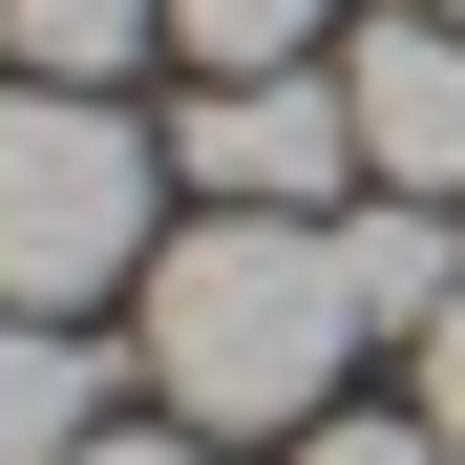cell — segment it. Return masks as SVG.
Instances as JSON below:
<instances>
[{
  "label": "cell",
  "instance_id": "cell-2",
  "mask_svg": "<svg viewBox=\"0 0 465 465\" xmlns=\"http://www.w3.org/2000/svg\"><path fill=\"white\" fill-rule=\"evenodd\" d=\"M106 275H148V127L106 85H0V296L85 318Z\"/></svg>",
  "mask_w": 465,
  "mask_h": 465
},
{
  "label": "cell",
  "instance_id": "cell-3",
  "mask_svg": "<svg viewBox=\"0 0 465 465\" xmlns=\"http://www.w3.org/2000/svg\"><path fill=\"white\" fill-rule=\"evenodd\" d=\"M191 191L212 212H318L339 170H360V85H318V64H275V85H191Z\"/></svg>",
  "mask_w": 465,
  "mask_h": 465
},
{
  "label": "cell",
  "instance_id": "cell-7",
  "mask_svg": "<svg viewBox=\"0 0 465 465\" xmlns=\"http://www.w3.org/2000/svg\"><path fill=\"white\" fill-rule=\"evenodd\" d=\"M0 43H22V85H106L170 43V0H0Z\"/></svg>",
  "mask_w": 465,
  "mask_h": 465
},
{
  "label": "cell",
  "instance_id": "cell-9",
  "mask_svg": "<svg viewBox=\"0 0 465 465\" xmlns=\"http://www.w3.org/2000/svg\"><path fill=\"white\" fill-rule=\"evenodd\" d=\"M296 465H465L444 423H296Z\"/></svg>",
  "mask_w": 465,
  "mask_h": 465
},
{
  "label": "cell",
  "instance_id": "cell-12",
  "mask_svg": "<svg viewBox=\"0 0 465 465\" xmlns=\"http://www.w3.org/2000/svg\"><path fill=\"white\" fill-rule=\"evenodd\" d=\"M423 22H465V0H423Z\"/></svg>",
  "mask_w": 465,
  "mask_h": 465
},
{
  "label": "cell",
  "instance_id": "cell-10",
  "mask_svg": "<svg viewBox=\"0 0 465 465\" xmlns=\"http://www.w3.org/2000/svg\"><path fill=\"white\" fill-rule=\"evenodd\" d=\"M423 423L465 444V296H444V339H423Z\"/></svg>",
  "mask_w": 465,
  "mask_h": 465
},
{
  "label": "cell",
  "instance_id": "cell-6",
  "mask_svg": "<svg viewBox=\"0 0 465 465\" xmlns=\"http://www.w3.org/2000/svg\"><path fill=\"white\" fill-rule=\"evenodd\" d=\"M339 275H360V318H381V339H444V296H465V254H444V191H381V212L339 232Z\"/></svg>",
  "mask_w": 465,
  "mask_h": 465
},
{
  "label": "cell",
  "instance_id": "cell-11",
  "mask_svg": "<svg viewBox=\"0 0 465 465\" xmlns=\"http://www.w3.org/2000/svg\"><path fill=\"white\" fill-rule=\"evenodd\" d=\"M85 465H212V444H127V423H106V444H85Z\"/></svg>",
  "mask_w": 465,
  "mask_h": 465
},
{
  "label": "cell",
  "instance_id": "cell-4",
  "mask_svg": "<svg viewBox=\"0 0 465 465\" xmlns=\"http://www.w3.org/2000/svg\"><path fill=\"white\" fill-rule=\"evenodd\" d=\"M339 85H360V170H381V191H465V22L402 0V22H360Z\"/></svg>",
  "mask_w": 465,
  "mask_h": 465
},
{
  "label": "cell",
  "instance_id": "cell-8",
  "mask_svg": "<svg viewBox=\"0 0 465 465\" xmlns=\"http://www.w3.org/2000/svg\"><path fill=\"white\" fill-rule=\"evenodd\" d=\"M170 43H191V85H275L318 43V0H170Z\"/></svg>",
  "mask_w": 465,
  "mask_h": 465
},
{
  "label": "cell",
  "instance_id": "cell-1",
  "mask_svg": "<svg viewBox=\"0 0 465 465\" xmlns=\"http://www.w3.org/2000/svg\"><path fill=\"white\" fill-rule=\"evenodd\" d=\"M381 318H360V275H339L318 212H191L170 254H148V381H170V423H212V444L318 423V381Z\"/></svg>",
  "mask_w": 465,
  "mask_h": 465
},
{
  "label": "cell",
  "instance_id": "cell-5",
  "mask_svg": "<svg viewBox=\"0 0 465 465\" xmlns=\"http://www.w3.org/2000/svg\"><path fill=\"white\" fill-rule=\"evenodd\" d=\"M85 444H106V360L0 296V465H85Z\"/></svg>",
  "mask_w": 465,
  "mask_h": 465
}]
</instances>
